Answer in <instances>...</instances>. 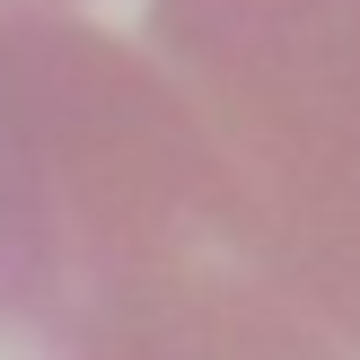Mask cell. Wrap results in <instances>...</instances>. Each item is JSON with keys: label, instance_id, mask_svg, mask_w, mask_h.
Returning a JSON list of instances; mask_svg holds the SVG:
<instances>
[]
</instances>
